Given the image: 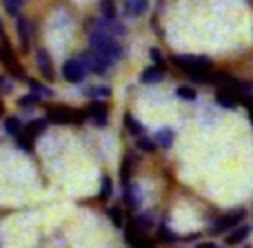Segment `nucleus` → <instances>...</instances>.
Listing matches in <instances>:
<instances>
[{
  "mask_svg": "<svg viewBox=\"0 0 253 248\" xmlns=\"http://www.w3.org/2000/svg\"><path fill=\"white\" fill-rule=\"evenodd\" d=\"M89 49H93V51L100 53V56L111 58L114 62L125 56V49L118 44V40L102 29H93L91 34H89Z\"/></svg>",
  "mask_w": 253,
  "mask_h": 248,
  "instance_id": "obj_1",
  "label": "nucleus"
},
{
  "mask_svg": "<svg viewBox=\"0 0 253 248\" xmlns=\"http://www.w3.org/2000/svg\"><path fill=\"white\" fill-rule=\"evenodd\" d=\"M173 65L184 69L189 78L198 80V82H211L207 71L211 69V60L207 56H173Z\"/></svg>",
  "mask_w": 253,
  "mask_h": 248,
  "instance_id": "obj_2",
  "label": "nucleus"
},
{
  "mask_svg": "<svg viewBox=\"0 0 253 248\" xmlns=\"http://www.w3.org/2000/svg\"><path fill=\"white\" fill-rule=\"evenodd\" d=\"M125 242L129 244V248H156L158 237H149L147 228L131 222L125 226Z\"/></svg>",
  "mask_w": 253,
  "mask_h": 248,
  "instance_id": "obj_3",
  "label": "nucleus"
},
{
  "mask_svg": "<svg viewBox=\"0 0 253 248\" xmlns=\"http://www.w3.org/2000/svg\"><path fill=\"white\" fill-rule=\"evenodd\" d=\"M245 217H247V211L245 209L229 211V213H224L222 217H218L213 222V226H211V235H227V233H231L233 228L240 226V222Z\"/></svg>",
  "mask_w": 253,
  "mask_h": 248,
  "instance_id": "obj_4",
  "label": "nucleus"
},
{
  "mask_svg": "<svg viewBox=\"0 0 253 248\" xmlns=\"http://www.w3.org/2000/svg\"><path fill=\"white\" fill-rule=\"evenodd\" d=\"M80 62L84 65L87 73H96V75L107 73V71L111 69V65H114V60H111V58L100 56V53H96L93 49H87V51L80 56Z\"/></svg>",
  "mask_w": 253,
  "mask_h": 248,
  "instance_id": "obj_5",
  "label": "nucleus"
},
{
  "mask_svg": "<svg viewBox=\"0 0 253 248\" xmlns=\"http://www.w3.org/2000/svg\"><path fill=\"white\" fill-rule=\"evenodd\" d=\"M84 75H87V69H84V65L80 62V58H69V60H65V65H62V78H65L67 82L80 84L84 80Z\"/></svg>",
  "mask_w": 253,
  "mask_h": 248,
  "instance_id": "obj_6",
  "label": "nucleus"
},
{
  "mask_svg": "<svg viewBox=\"0 0 253 248\" xmlns=\"http://www.w3.org/2000/svg\"><path fill=\"white\" fill-rule=\"evenodd\" d=\"M87 113H89V120H91L96 126H107V122H109V106H107L102 100L89 102Z\"/></svg>",
  "mask_w": 253,
  "mask_h": 248,
  "instance_id": "obj_7",
  "label": "nucleus"
},
{
  "mask_svg": "<svg viewBox=\"0 0 253 248\" xmlns=\"http://www.w3.org/2000/svg\"><path fill=\"white\" fill-rule=\"evenodd\" d=\"M36 67H38L40 75H42L44 80H49V82H51V80L56 78L53 62H51V56H49L47 49H38V51H36Z\"/></svg>",
  "mask_w": 253,
  "mask_h": 248,
  "instance_id": "obj_8",
  "label": "nucleus"
},
{
  "mask_svg": "<svg viewBox=\"0 0 253 248\" xmlns=\"http://www.w3.org/2000/svg\"><path fill=\"white\" fill-rule=\"evenodd\" d=\"M249 235H251V226L240 224L238 228H233L231 233H227V235H224V242H227V246H240V244H245Z\"/></svg>",
  "mask_w": 253,
  "mask_h": 248,
  "instance_id": "obj_9",
  "label": "nucleus"
},
{
  "mask_svg": "<svg viewBox=\"0 0 253 248\" xmlns=\"http://www.w3.org/2000/svg\"><path fill=\"white\" fill-rule=\"evenodd\" d=\"M123 195L131 211H140V206H142V193H140L138 184H129L126 188H123Z\"/></svg>",
  "mask_w": 253,
  "mask_h": 248,
  "instance_id": "obj_10",
  "label": "nucleus"
},
{
  "mask_svg": "<svg viewBox=\"0 0 253 248\" xmlns=\"http://www.w3.org/2000/svg\"><path fill=\"white\" fill-rule=\"evenodd\" d=\"M165 73H167V69L165 67H147V69L140 73V82L142 84H158V82H162L165 80Z\"/></svg>",
  "mask_w": 253,
  "mask_h": 248,
  "instance_id": "obj_11",
  "label": "nucleus"
},
{
  "mask_svg": "<svg viewBox=\"0 0 253 248\" xmlns=\"http://www.w3.org/2000/svg\"><path fill=\"white\" fill-rule=\"evenodd\" d=\"M149 11V0H125V16H144Z\"/></svg>",
  "mask_w": 253,
  "mask_h": 248,
  "instance_id": "obj_12",
  "label": "nucleus"
},
{
  "mask_svg": "<svg viewBox=\"0 0 253 248\" xmlns=\"http://www.w3.org/2000/svg\"><path fill=\"white\" fill-rule=\"evenodd\" d=\"M2 126H4V133L11 135V138H18L20 133H25V124H22V120L16 118V115H7Z\"/></svg>",
  "mask_w": 253,
  "mask_h": 248,
  "instance_id": "obj_13",
  "label": "nucleus"
},
{
  "mask_svg": "<svg viewBox=\"0 0 253 248\" xmlns=\"http://www.w3.org/2000/svg\"><path fill=\"white\" fill-rule=\"evenodd\" d=\"M238 100H240V96L227 91V89H222V91L215 93V102H218V106H222V109H236Z\"/></svg>",
  "mask_w": 253,
  "mask_h": 248,
  "instance_id": "obj_14",
  "label": "nucleus"
},
{
  "mask_svg": "<svg viewBox=\"0 0 253 248\" xmlns=\"http://www.w3.org/2000/svg\"><path fill=\"white\" fill-rule=\"evenodd\" d=\"M158 142V146L160 148H171L173 146V140H175V133H173V129H169V126H162L160 131H156V138H153Z\"/></svg>",
  "mask_w": 253,
  "mask_h": 248,
  "instance_id": "obj_15",
  "label": "nucleus"
},
{
  "mask_svg": "<svg viewBox=\"0 0 253 248\" xmlns=\"http://www.w3.org/2000/svg\"><path fill=\"white\" fill-rule=\"evenodd\" d=\"M16 29H18V38H20L22 49H27V47H29V34H31L29 20H27V18H22V16H18L16 18Z\"/></svg>",
  "mask_w": 253,
  "mask_h": 248,
  "instance_id": "obj_16",
  "label": "nucleus"
},
{
  "mask_svg": "<svg viewBox=\"0 0 253 248\" xmlns=\"http://www.w3.org/2000/svg\"><path fill=\"white\" fill-rule=\"evenodd\" d=\"M131 171H133V153H126L123 166H120V184H123V188L131 184Z\"/></svg>",
  "mask_w": 253,
  "mask_h": 248,
  "instance_id": "obj_17",
  "label": "nucleus"
},
{
  "mask_svg": "<svg viewBox=\"0 0 253 248\" xmlns=\"http://www.w3.org/2000/svg\"><path fill=\"white\" fill-rule=\"evenodd\" d=\"M96 25H98V29L107 31V34H111V35H125L126 34V27L118 20H105V18H102V20L96 22Z\"/></svg>",
  "mask_w": 253,
  "mask_h": 248,
  "instance_id": "obj_18",
  "label": "nucleus"
},
{
  "mask_svg": "<svg viewBox=\"0 0 253 248\" xmlns=\"http://www.w3.org/2000/svg\"><path fill=\"white\" fill-rule=\"evenodd\" d=\"M83 93L89 100H107V98L111 96V87H107V84H96V87H87Z\"/></svg>",
  "mask_w": 253,
  "mask_h": 248,
  "instance_id": "obj_19",
  "label": "nucleus"
},
{
  "mask_svg": "<svg viewBox=\"0 0 253 248\" xmlns=\"http://www.w3.org/2000/svg\"><path fill=\"white\" fill-rule=\"evenodd\" d=\"M125 126L133 138H142L144 135V124L138 118H133V113H125Z\"/></svg>",
  "mask_w": 253,
  "mask_h": 248,
  "instance_id": "obj_20",
  "label": "nucleus"
},
{
  "mask_svg": "<svg viewBox=\"0 0 253 248\" xmlns=\"http://www.w3.org/2000/svg\"><path fill=\"white\" fill-rule=\"evenodd\" d=\"M47 124H49V120L47 118H38V120H31L29 124L25 126V133L29 135V138H38V135H42L44 133V129H47Z\"/></svg>",
  "mask_w": 253,
  "mask_h": 248,
  "instance_id": "obj_21",
  "label": "nucleus"
},
{
  "mask_svg": "<svg viewBox=\"0 0 253 248\" xmlns=\"http://www.w3.org/2000/svg\"><path fill=\"white\" fill-rule=\"evenodd\" d=\"M100 16L105 20H116V16H118L116 0H100Z\"/></svg>",
  "mask_w": 253,
  "mask_h": 248,
  "instance_id": "obj_22",
  "label": "nucleus"
},
{
  "mask_svg": "<svg viewBox=\"0 0 253 248\" xmlns=\"http://www.w3.org/2000/svg\"><path fill=\"white\" fill-rule=\"evenodd\" d=\"M107 215H109L111 224H114L116 228H125V226H126V219H125V211L120 209V206H111V209L107 211Z\"/></svg>",
  "mask_w": 253,
  "mask_h": 248,
  "instance_id": "obj_23",
  "label": "nucleus"
},
{
  "mask_svg": "<svg viewBox=\"0 0 253 248\" xmlns=\"http://www.w3.org/2000/svg\"><path fill=\"white\" fill-rule=\"evenodd\" d=\"M111 195H114V182H111L109 175H102V179H100V193H98V197H100L102 202H109Z\"/></svg>",
  "mask_w": 253,
  "mask_h": 248,
  "instance_id": "obj_24",
  "label": "nucleus"
},
{
  "mask_svg": "<svg viewBox=\"0 0 253 248\" xmlns=\"http://www.w3.org/2000/svg\"><path fill=\"white\" fill-rule=\"evenodd\" d=\"M135 148H138L140 153H153L158 148V142L147 138V135H142V138H135Z\"/></svg>",
  "mask_w": 253,
  "mask_h": 248,
  "instance_id": "obj_25",
  "label": "nucleus"
},
{
  "mask_svg": "<svg viewBox=\"0 0 253 248\" xmlns=\"http://www.w3.org/2000/svg\"><path fill=\"white\" fill-rule=\"evenodd\" d=\"M178 240H180V237L175 235V233L171 231L165 222L158 226V242H167V244H171V242H178Z\"/></svg>",
  "mask_w": 253,
  "mask_h": 248,
  "instance_id": "obj_26",
  "label": "nucleus"
},
{
  "mask_svg": "<svg viewBox=\"0 0 253 248\" xmlns=\"http://www.w3.org/2000/svg\"><path fill=\"white\" fill-rule=\"evenodd\" d=\"M175 96H178L180 100H184V102H193L198 98V91L193 87H189V84H180V87L175 89Z\"/></svg>",
  "mask_w": 253,
  "mask_h": 248,
  "instance_id": "obj_27",
  "label": "nucleus"
},
{
  "mask_svg": "<svg viewBox=\"0 0 253 248\" xmlns=\"http://www.w3.org/2000/svg\"><path fill=\"white\" fill-rule=\"evenodd\" d=\"M27 87L31 89V93H38L40 98H51L53 91L49 87H44L42 82H38V80H27Z\"/></svg>",
  "mask_w": 253,
  "mask_h": 248,
  "instance_id": "obj_28",
  "label": "nucleus"
},
{
  "mask_svg": "<svg viewBox=\"0 0 253 248\" xmlns=\"http://www.w3.org/2000/svg\"><path fill=\"white\" fill-rule=\"evenodd\" d=\"M40 100H42V98H40L38 93H27V96L18 98V106H20V109H31V106L40 105Z\"/></svg>",
  "mask_w": 253,
  "mask_h": 248,
  "instance_id": "obj_29",
  "label": "nucleus"
},
{
  "mask_svg": "<svg viewBox=\"0 0 253 248\" xmlns=\"http://www.w3.org/2000/svg\"><path fill=\"white\" fill-rule=\"evenodd\" d=\"M13 140H16V146L20 148V151H25V153L34 151V138H29L27 133H20L18 138H13Z\"/></svg>",
  "mask_w": 253,
  "mask_h": 248,
  "instance_id": "obj_30",
  "label": "nucleus"
},
{
  "mask_svg": "<svg viewBox=\"0 0 253 248\" xmlns=\"http://www.w3.org/2000/svg\"><path fill=\"white\" fill-rule=\"evenodd\" d=\"M22 2H25V0H2V7H4V11L9 13V16H20V7H22Z\"/></svg>",
  "mask_w": 253,
  "mask_h": 248,
  "instance_id": "obj_31",
  "label": "nucleus"
},
{
  "mask_svg": "<svg viewBox=\"0 0 253 248\" xmlns=\"http://www.w3.org/2000/svg\"><path fill=\"white\" fill-rule=\"evenodd\" d=\"M133 222H135V224H140L142 228H151L153 224H156V219H153V215L149 213V211H144V213H138V215H135Z\"/></svg>",
  "mask_w": 253,
  "mask_h": 248,
  "instance_id": "obj_32",
  "label": "nucleus"
},
{
  "mask_svg": "<svg viewBox=\"0 0 253 248\" xmlns=\"http://www.w3.org/2000/svg\"><path fill=\"white\" fill-rule=\"evenodd\" d=\"M149 58H151V62L156 67H165V56H162V51L158 47H151L149 49Z\"/></svg>",
  "mask_w": 253,
  "mask_h": 248,
  "instance_id": "obj_33",
  "label": "nucleus"
},
{
  "mask_svg": "<svg viewBox=\"0 0 253 248\" xmlns=\"http://www.w3.org/2000/svg\"><path fill=\"white\" fill-rule=\"evenodd\" d=\"M11 89H13V84L9 82V80L4 78V75H0V91H2V93H9Z\"/></svg>",
  "mask_w": 253,
  "mask_h": 248,
  "instance_id": "obj_34",
  "label": "nucleus"
},
{
  "mask_svg": "<svg viewBox=\"0 0 253 248\" xmlns=\"http://www.w3.org/2000/svg\"><path fill=\"white\" fill-rule=\"evenodd\" d=\"M198 248H215L213 242H202V244H198Z\"/></svg>",
  "mask_w": 253,
  "mask_h": 248,
  "instance_id": "obj_35",
  "label": "nucleus"
},
{
  "mask_svg": "<svg viewBox=\"0 0 253 248\" xmlns=\"http://www.w3.org/2000/svg\"><path fill=\"white\" fill-rule=\"evenodd\" d=\"M0 35H2V20H0Z\"/></svg>",
  "mask_w": 253,
  "mask_h": 248,
  "instance_id": "obj_36",
  "label": "nucleus"
},
{
  "mask_svg": "<svg viewBox=\"0 0 253 248\" xmlns=\"http://www.w3.org/2000/svg\"><path fill=\"white\" fill-rule=\"evenodd\" d=\"M0 115H2V102H0Z\"/></svg>",
  "mask_w": 253,
  "mask_h": 248,
  "instance_id": "obj_37",
  "label": "nucleus"
},
{
  "mask_svg": "<svg viewBox=\"0 0 253 248\" xmlns=\"http://www.w3.org/2000/svg\"><path fill=\"white\" fill-rule=\"evenodd\" d=\"M240 248H251V246H249V244H245V246H240Z\"/></svg>",
  "mask_w": 253,
  "mask_h": 248,
  "instance_id": "obj_38",
  "label": "nucleus"
},
{
  "mask_svg": "<svg viewBox=\"0 0 253 248\" xmlns=\"http://www.w3.org/2000/svg\"><path fill=\"white\" fill-rule=\"evenodd\" d=\"M0 56H2V44H0Z\"/></svg>",
  "mask_w": 253,
  "mask_h": 248,
  "instance_id": "obj_39",
  "label": "nucleus"
},
{
  "mask_svg": "<svg viewBox=\"0 0 253 248\" xmlns=\"http://www.w3.org/2000/svg\"><path fill=\"white\" fill-rule=\"evenodd\" d=\"M215 248H227V246H215Z\"/></svg>",
  "mask_w": 253,
  "mask_h": 248,
  "instance_id": "obj_40",
  "label": "nucleus"
},
{
  "mask_svg": "<svg viewBox=\"0 0 253 248\" xmlns=\"http://www.w3.org/2000/svg\"><path fill=\"white\" fill-rule=\"evenodd\" d=\"M251 93H253V82H251Z\"/></svg>",
  "mask_w": 253,
  "mask_h": 248,
  "instance_id": "obj_41",
  "label": "nucleus"
}]
</instances>
